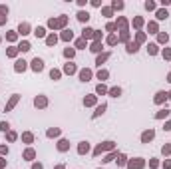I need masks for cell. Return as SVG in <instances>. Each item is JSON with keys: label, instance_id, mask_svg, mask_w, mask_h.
<instances>
[{"label": "cell", "instance_id": "6", "mask_svg": "<svg viewBox=\"0 0 171 169\" xmlns=\"http://www.w3.org/2000/svg\"><path fill=\"white\" fill-rule=\"evenodd\" d=\"M36 36H44V28H38V30H36Z\"/></svg>", "mask_w": 171, "mask_h": 169}, {"label": "cell", "instance_id": "4", "mask_svg": "<svg viewBox=\"0 0 171 169\" xmlns=\"http://www.w3.org/2000/svg\"><path fill=\"white\" fill-rule=\"evenodd\" d=\"M153 137V131H149V133H145V135H143V141H147V139H151Z\"/></svg>", "mask_w": 171, "mask_h": 169}, {"label": "cell", "instance_id": "5", "mask_svg": "<svg viewBox=\"0 0 171 169\" xmlns=\"http://www.w3.org/2000/svg\"><path fill=\"white\" fill-rule=\"evenodd\" d=\"M26 30H28V26H26V24H22V26H20V32H22V34H26Z\"/></svg>", "mask_w": 171, "mask_h": 169}, {"label": "cell", "instance_id": "3", "mask_svg": "<svg viewBox=\"0 0 171 169\" xmlns=\"http://www.w3.org/2000/svg\"><path fill=\"white\" fill-rule=\"evenodd\" d=\"M157 18H167V12H165V10H159V12H157Z\"/></svg>", "mask_w": 171, "mask_h": 169}, {"label": "cell", "instance_id": "2", "mask_svg": "<svg viewBox=\"0 0 171 169\" xmlns=\"http://www.w3.org/2000/svg\"><path fill=\"white\" fill-rule=\"evenodd\" d=\"M78 18H80L82 22H84V20H88V18H90V16H88V12H80V14H78Z\"/></svg>", "mask_w": 171, "mask_h": 169}, {"label": "cell", "instance_id": "1", "mask_svg": "<svg viewBox=\"0 0 171 169\" xmlns=\"http://www.w3.org/2000/svg\"><path fill=\"white\" fill-rule=\"evenodd\" d=\"M32 64H34V70H42V60H38V58H36Z\"/></svg>", "mask_w": 171, "mask_h": 169}]
</instances>
